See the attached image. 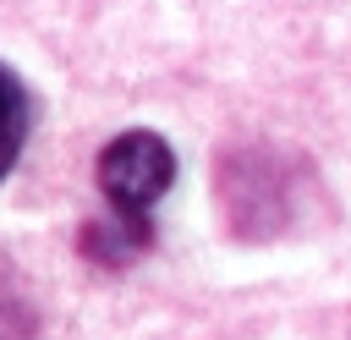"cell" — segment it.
Returning <instances> with one entry per match:
<instances>
[{"label": "cell", "mask_w": 351, "mask_h": 340, "mask_svg": "<svg viewBox=\"0 0 351 340\" xmlns=\"http://www.w3.org/2000/svg\"><path fill=\"white\" fill-rule=\"evenodd\" d=\"M93 175H99V192L110 203V225H88L82 252L115 269V263H132L154 241L148 214L176 186V154L159 132H121L104 143Z\"/></svg>", "instance_id": "6da1fadb"}, {"label": "cell", "mask_w": 351, "mask_h": 340, "mask_svg": "<svg viewBox=\"0 0 351 340\" xmlns=\"http://www.w3.org/2000/svg\"><path fill=\"white\" fill-rule=\"evenodd\" d=\"M27 126H33V99L22 88V77L0 60V181L16 170L22 159V143H27Z\"/></svg>", "instance_id": "7a4b0ae2"}]
</instances>
